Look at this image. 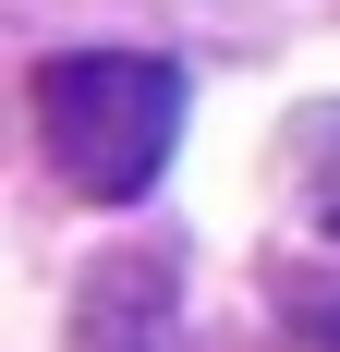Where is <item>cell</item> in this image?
<instances>
[{
	"instance_id": "cell-4",
	"label": "cell",
	"mask_w": 340,
	"mask_h": 352,
	"mask_svg": "<svg viewBox=\"0 0 340 352\" xmlns=\"http://www.w3.org/2000/svg\"><path fill=\"white\" fill-rule=\"evenodd\" d=\"M279 328H292L304 352H340V304H328V292H292V316H279Z\"/></svg>"
},
{
	"instance_id": "cell-1",
	"label": "cell",
	"mask_w": 340,
	"mask_h": 352,
	"mask_svg": "<svg viewBox=\"0 0 340 352\" xmlns=\"http://www.w3.org/2000/svg\"><path fill=\"white\" fill-rule=\"evenodd\" d=\"M36 134L73 195L134 207L182 146V73L146 49H61V61H36Z\"/></svg>"
},
{
	"instance_id": "cell-2",
	"label": "cell",
	"mask_w": 340,
	"mask_h": 352,
	"mask_svg": "<svg viewBox=\"0 0 340 352\" xmlns=\"http://www.w3.org/2000/svg\"><path fill=\"white\" fill-rule=\"evenodd\" d=\"M73 352H182L170 328V255H109L85 304H73Z\"/></svg>"
},
{
	"instance_id": "cell-3",
	"label": "cell",
	"mask_w": 340,
	"mask_h": 352,
	"mask_svg": "<svg viewBox=\"0 0 340 352\" xmlns=\"http://www.w3.org/2000/svg\"><path fill=\"white\" fill-rule=\"evenodd\" d=\"M292 195H304V219L340 243V98L292 122Z\"/></svg>"
}]
</instances>
